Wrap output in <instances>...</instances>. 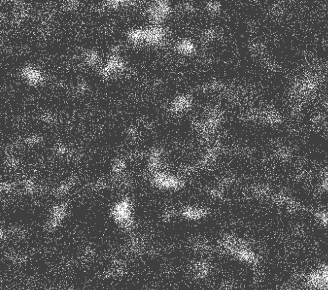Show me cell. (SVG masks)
Here are the masks:
<instances>
[{"label": "cell", "instance_id": "cell-1", "mask_svg": "<svg viewBox=\"0 0 328 290\" xmlns=\"http://www.w3.org/2000/svg\"><path fill=\"white\" fill-rule=\"evenodd\" d=\"M168 13L167 5L164 3H159L153 6L150 13V18L155 23L158 24L163 22Z\"/></svg>", "mask_w": 328, "mask_h": 290}, {"label": "cell", "instance_id": "cell-2", "mask_svg": "<svg viewBox=\"0 0 328 290\" xmlns=\"http://www.w3.org/2000/svg\"><path fill=\"white\" fill-rule=\"evenodd\" d=\"M178 49L182 55L186 56L193 55L196 51L193 43L187 40L179 43Z\"/></svg>", "mask_w": 328, "mask_h": 290}]
</instances>
